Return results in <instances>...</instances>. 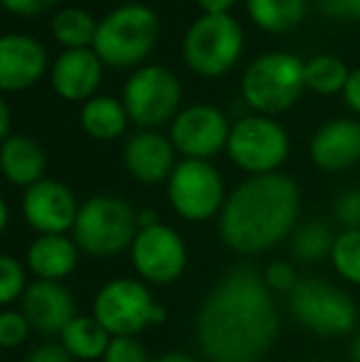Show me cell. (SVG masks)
Listing matches in <instances>:
<instances>
[{"label": "cell", "instance_id": "obj_1", "mask_svg": "<svg viewBox=\"0 0 360 362\" xmlns=\"http://www.w3.org/2000/svg\"><path fill=\"white\" fill-rule=\"evenodd\" d=\"M279 333V310L260 272L235 267L207 291L195 338L210 362H262Z\"/></svg>", "mask_w": 360, "mask_h": 362}, {"label": "cell", "instance_id": "obj_2", "mask_svg": "<svg viewBox=\"0 0 360 362\" xmlns=\"http://www.w3.org/2000/svg\"><path fill=\"white\" fill-rule=\"evenodd\" d=\"M301 212L298 185L284 173L250 175L227 195L220 237L232 252L262 254L291 237Z\"/></svg>", "mask_w": 360, "mask_h": 362}, {"label": "cell", "instance_id": "obj_3", "mask_svg": "<svg viewBox=\"0 0 360 362\" xmlns=\"http://www.w3.org/2000/svg\"><path fill=\"white\" fill-rule=\"evenodd\" d=\"M161 35L158 15L141 3H126L109 10L99 20L94 52L106 67L129 69L139 67L151 52Z\"/></svg>", "mask_w": 360, "mask_h": 362}, {"label": "cell", "instance_id": "obj_4", "mask_svg": "<svg viewBox=\"0 0 360 362\" xmlns=\"http://www.w3.org/2000/svg\"><path fill=\"white\" fill-rule=\"evenodd\" d=\"M139 234V212L119 195H94L82 202L72 239L79 252L91 257H116L134 244Z\"/></svg>", "mask_w": 360, "mask_h": 362}, {"label": "cell", "instance_id": "obj_5", "mask_svg": "<svg viewBox=\"0 0 360 362\" xmlns=\"http://www.w3.org/2000/svg\"><path fill=\"white\" fill-rule=\"evenodd\" d=\"M91 315L109 330L111 338H136L151 325L166 320V308L141 279H111L94 296Z\"/></svg>", "mask_w": 360, "mask_h": 362}, {"label": "cell", "instance_id": "obj_6", "mask_svg": "<svg viewBox=\"0 0 360 362\" xmlns=\"http://www.w3.org/2000/svg\"><path fill=\"white\" fill-rule=\"evenodd\" d=\"M303 89V59L291 52L260 54L242 74V96L262 116L289 111Z\"/></svg>", "mask_w": 360, "mask_h": 362}, {"label": "cell", "instance_id": "obj_7", "mask_svg": "<svg viewBox=\"0 0 360 362\" xmlns=\"http://www.w3.org/2000/svg\"><path fill=\"white\" fill-rule=\"evenodd\" d=\"M245 49L242 25L232 15H200L182 37V59L197 76L217 79L237 64Z\"/></svg>", "mask_w": 360, "mask_h": 362}, {"label": "cell", "instance_id": "obj_8", "mask_svg": "<svg viewBox=\"0 0 360 362\" xmlns=\"http://www.w3.org/2000/svg\"><path fill=\"white\" fill-rule=\"evenodd\" d=\"M289 310L298 325L323 338L348 335L358 323V308L351 293L316 276L301 279L289 293Z\"/></svg>", "mask_w": 360, "mask_h": 362}, {"label": "cell", "instance_id": "obj_9", "mask_svg": "<svg viewBox=\"0 0 360 362\" xmlns=\"http://www.w3.org/2000/svg\"><path fill=\"white\" fill-rule=\"evenodd\" d=\"M126 114L144 131L168 124L180 114L182 86L178 76L161 64H144L126 79L124 96Z\"/></svg>", "mask_w": 360, "mask_h": 362}, {"label": "cell", "instance_id": "obj_10", "mask_svg": "<svg viewBox=\"0 0 360 362\" xmlns=\"http://www.w3.org/2000/svg\"><path fill=\"white\" fill-rule=\"evenodd\" d=\"M225 151L240 170L250 175H269L279 173L286 160L289 136L272 116H242L237 124H232Z\"/></svg>", "mask_w": 360, "mask_h": 362}, {"label": "cell", "instance_id": "obj_11", "mask_svg": "<svg viewBox=\"0 0 360 362\" xmlns=\"http://www.w3.org/2000/svg\"><path fill=\"white\" fill-rule=\"evenodd\" d=\"M225 180L210 160L182 158L168 177V202L187 222H207L225 207Z\"/></svg>", "mask_w": 360, "mask_h": 362}, {"label": "cell", "instance_id": "obj_12", "mask_svg": "<svg viewBox=\"0 0 360 362\" xmlns=\"http://www.w3.org/2000/svg\"><path fill=\"white\" fill-rule=\"evenodd\" d=\"M131 264L141 281L153 286H170L187 267V247L182 237L168 224L139 229L131 244Z\"/></svg>", "mask_w": 360, "mask_h": 362}, {"label": "cell", "instance_id": "obj_13", "mask_svg": "<svg viewBox=\"0 0 360 362\" xmlns=\"http://www.w3.org/2000/svg\"><path fill=\"white\" fill-rule=\"evenodd\" d=\"M230 129L225 114L210 104H195L180 109L170 121V141L182 158L210 160L212 156L227 148Z\"/></svg>", "mask_w": 360, "mask_h": 362}, {"label": "cell", "instance_id": "obj_14", "mask_svg": "<svg viewBox=\"0 0 360 362\" xmlns=\"http://www.w3.org/2000/svg\"><path fill=\"white\" fill-rule=\"evenodd\" d=\"M79 202L74 192L59 180H40L23 195L25 222L37 234H67L74 229L79 215Z\"/></svg>", "mask_w": 360, "mask_h": 362}, {"label": "cell", "instance_id": "obj_15", "mask_svg": "<svg viewBox=\"0 0 360 362\" xmlns=\"http://www.w3.org/2000/svg\"><path fill=\"white\" fill-rule=\"evenodd\" d=\"M20 310L30 320L35 333L62 335L64 328L77 318L74 296L62 281H33L20 298Z\"/></svg>", "mask_w": 360, "mask_h": 362}, {"label": "cell", "instance_id": "obj_16", "mask_svg": "<svg viewBox=\"0 0 360 362\" xmlns=\"http://www.w3.org/2000/svg\"><path fill=\"white\" fill-rule=\"evenodd\" d=\"M175 146L158 131H139L124 146V165L134 180L144 185L168 182L175 170Z\"/></svg>", "mask_w": 360, "mask_h": 362}, {"label": "cell", "instance_id": "obj_17", "mask_svg": "<svg viewBox=\"0 0 360 362\" xmlns=\"http://www.w3.org/2000/svg\"><path fill=\"white\" fill-rule=\"evenodd\" d=\"M47 72V49L30 35L10 33L0 40V86L3 91L30 89Z\"/></svg>", "mask_w": 360, "mask_h": 362}, {"label": "cell", "instance_id": "obj_18", "mask_svg": "<svg viewBox=\"0 0 360 362\" xmlns=\"http://www.w3.org/2000/svg\"><path fill=\"white\" fill-rule=\"evenodd\" d=\"M104 76V62L94 49H64L50 69V84L64 101H84L96 96Z\"/></svg>", "mask_w": 360, "mask_h": 362}, {"label": "cell", "instance_id": "obj_19", "mask_svg": "<svg viewBox=\"0 0 360 362\" xmlns=\"http://www.w3.org/2000/svg\"><path fill=\"white\" fill-rule=\"evenodd\" d=\"M308 153L326 173L351 170L360 163V124L356 119H333L313 134Z\"/></svg>", "mask_w": 360, "mask_h": 362}, {"label": "cell", "instance_id": "obj_20", "mask_svg": "<svg viewBox=\"0 0 360 362\" xmlns=\"http://www.w3.org/2000/svg\"><path fill=\"white\" fill-rule=\"evenodd\" d=\"M25 262L42 281H62L77 269L79 247L67 234H37L30 242Z\"/></svg>", "mask_w": 360, "mask_h": 362}, {"label": "cell", "instance_id": "obj_21", "mask_svg": "<svg viewBox=\"0 0 360 362\" xmlns=\"http://www.w3.org/2000/svg\"><path fill=\"white\" fill-rule=\"evenodd\" d=\"M0 168H3L8 182L28 190L40 180H45L47 160H45V151L37 141L23 134H13L0 146Z\"/></svg>", "mask_w": 360, "mask_h": 362}, {"label": "cell", "instance_id": "obj_22", "mask_svg": "<svg viewBox=\"0 0 360 362\" xmlns=\"http://www.w3.org/2000/svg\"><path fill=\"white\" fill-rule=\"evenodd\" d=\"M82 129L87 131V136L96 141H116L129 126V114H126L124 101L114 99V96L96 94L94 99H89L82 106Z\"/></svg>", "mask_w": 360, "mask_h": 362}, {"label": "cell", "instance_id": "obj_23", "mask_svg": "<svg viewBox=\"0 0 360 362\" xmlns=\"http://www.w3.org/2000/svg\"><path fill=\"white\" fill-rule=\"evenodd\" d=\"M64 350L72 355L74 360H99L104 358L106 348L111 343V335L94 315H77L72 323L64 328V333L59 335Z\"/></svg>", "mask_w": 360, "mask_h": 362}, {"label": "cell", "instance_id": "obj_24", "mask_svg": "<svg viewBox=\"0 0 360 362\" xmlns=\"http://www.w3.org/2000/svg\"><path fill=\"white\" fill-rule=\"evenodd\" d=\"M250 20L265 33H289L306 18L308 0H245Z\"/></svg>", "mask_w": 360, "mask_h": 362}, {"label": "cell", "instance_id": "obj_25", "mask_svg": "<svg viewBox=\"0 0 360 362\" xmlns=\"http://www.w3.org/2000/svg\"><path fill=\"white\" fill-rule=\"evenodd\" d=\"M291 242H289V252L296 264H318L323 259H331L333 244H336V234L321 219H308V222L298 224L294 229Z\"/></svg>", "mask_w": 360, "mask_h": 362}, {"label": "cell", "instance_id": "obj_26", "mask_svg": "<svg viewBox=\"0 0 360 362\" xmlns=\"http://www.w3.org/2000/svg\"><path fill=\"white\" fill-rule=\"evenodd\" d=\"M50 30H52V37L64 49H91L99 23L84 8H62L52 15Z\"/></svg>", "mask_w": 360, "mask_h": 362}, {"label": "cell", "instance_id": "obj_27", "mask_svg": "<svg viewBox=\"0 0 360 362\" xmlns=\"http://www.w3.org/2000/svg\"><path fill=\"white\" fill-rule=\"evenodd\" d=\"M348 76H351V69H348L346 62L338 59L336 54H316V57L303 62L306 89L316 91V94H321V96L343 94Z\"/></svg>", "mask_w": 360, "mask_h": 362}, {"label": "cell", "instance_id": "obj_28", "mask_svg": "<svg viewBox=\"0 0 360 362\" xmlns=\"http://www.w3.org/2000/svg\"><path fill=\"white\" fill-rule=\"evenodd\" d=\"M331 264L343 281L360 286V229H343L336 234Z\"/></svg>", "mask_w": 360, "mask_h": 362}, {"label": "cell", "instance_id": "obj_29", "mask_svg": "<svg viewBox=\"0 0 360 362\" xmlns=\"http://www.w3.org/2000/svg\"><path fill=\"white\" fill-rule=\"evenodd\" d=\"M28 291V276H25V267L10 254L0 257V303L10 305L18 298H23Z\"/></svg>", "mask_w": 360, "mask_h": 362}, {"label": "cell", "instance_id": "obj_30", "mask_svg": "<svg viewBox=\"0 0 360 362\" xmlns=\"http://www.w3.org/2000/svg\"><path fill=\"white\" fill-rule=\"evenodd\" d=\"M33 333V325L30 320L25 318L23 310H13V308H5L0 313V345L5 350H15L25 343Z\"/></svg>", "mask_w": 360, "mask_h": 362}, {"label": "cell", "instance_id": "obj_31", "mask_svg": "<svg viewBox=\"0 0 360 362\" xmlns=\"http://www.w3.org/2000/svg\"><path fill=\"white\" fill-rule=\"evenodd\" d=\"M262 279H265L267 288L272 293H291L294 288L298 286V272L291 262H272L269 267L262 272Z\"/></svg>", "mask_w": 360, "mask_h": 362}, {"label": "cell", "instance_id": "obj_32", "mask_svg": "<svg viewBox=\"0 0 360 362\" xmlns=\"http://www.w3.org/2000/svg\"><path fill=\"white\" fill-rule=\"evenodd\" d=\"M104 362H151L146 348L136 338H111Z\"/></svg>", "mask_w": 360, "mask_h": 362}, {"label": "cell", "instance_id": "obj_33", "mask_svg": "<svg viewBox=\"0 0 360 362\" xmlns=\"http://www.w3.org/2000/svg\"><path fill=\"white\" fill-rule=\"evenodd\" d=\"M333 215L343 229H360V187L343 190L333 202Z\"/></svg>", "mask_w": 360, "mask_h": 362}, {"label": "cell", "instance_id": "obj_34", "mask_svg": "<svg viewBox=\"0 0 360 362\" xmlns=\"http://www.w3.org/2000/svg\"><path fill=\"white\" fill-rule=\"evenodd\" d=\"M316 8L328 20L338 23H360V0H316Z\"/></svg>", "mask_w": 360, "mask_h": 362}, {"label": "cell", "instance_id": "obj_35", "mask_svg": "<svg viewBox=\"0 0 360 362\" xmlns=\"http://www.w3.org/2000/svg\"><path fill=\"white\" fill-rule=\"evenodd\" d=\"M74 358L64 350L62 343H40L25 355L23 362H72Z\"/></svg>", "mask_w": 360, "mask_h": 362}, {"label": "cell", "instance_id": "obj_36", "mask_svg": "<svg viewBox=\"0 0 360 362\" xmlns=\"http://www.w3.org/2000/svg\"><path fill=\"white\" fill-rule=\"evenodd\" d=\"M59 0H3L5 10L20 18H33V15L47 13L50 8H54Z\"/></svg>", "mask_w": 360, "mask_h": 362}, {"label": "cell", "instance_id": "obj_37", "mask_svg": "<svg viewBox=\"0 0 360 362\" xmlns=\"http://www.w3.org/2000/svg\"><path fill=\"white\" fill-rule=\"evenodd\" d=\"M343 101L353 114L360 116V67L351 69V76L346 81V89H343Z\"/></svg>", "mask_w": 360, "mask_h": 362}, {"label": "cell", "instance_id": "obj_38", "mask_svg": "<svg viewBox=\"0 0 360 362\" xmlns=\"http://www.w3.org/2000/svg\"><path fill=\"white\" fill-rule=\"evenodd\" d=\"M195 3L202 10V15H230L237 0H195Z\"/></svg>", "mask_w": 360, "mask_h": 362}, {"label": "cell", "instance_id": "obj_39", "mask_svg": "<svg viewBox=\"0 0 360 362\" xmlns=\"http://www.w3.org/2000/svg\"><path fill=\"white\" fill-rule=\"evenodd\" d=\"M151 362H197L190 353H180V350H170V353H163L158 358H153Z\"/></svg>", "mask_w": 360, "mask_h": 362}, {"label": "cell", "instance_id": "obj_40", "mask_svg": "<svg viewBox=\"0 0 360 362\" xmlns=\"http://www.w3.org/2000/svg\"><path fill=\"white\" fill-rule=\"evenodd\" d=\"M10 106H8V101H3L0 104V139H10Z\"/></svg>", "mask_w": 360, "mask_h": 362}, {"label": "cell", "instance_id": "obj_41", "mask_svg": "<svg viewBox=\"0 0 360 362\" xmlns=\"http://www.w3.org/2000/svg\"><path fill=\"white\" fill-rule=\"evenodd\" d=\"M161 224V217L156 210H139V229H146V227H156Z\"/></svg>", "mask_w": 360, "mask_h": 362}, {"label": "cell", "instance_id": "obj_42", "mask_svg": "<svg viewBox=\"0 0 360 362\" xmlns=\"http://www.w3.org/2000/svg\"><path fill=\"white\" fill-rule=\"evenodd\" d=\"M10 224V210H8V202L0 200V232H5Z\"/></svg>", "mask_w": 360, "mask_h": 362}, {"label": "cell", "instance_id": "obj_43", "mask_svg": "<svg viewBox=\"0 0 360 362\" xmlns=\"http://www.w3.org/2000/svg\"><path fill=\"white\" fill-rule=\"evenodd\" d=\"M348 355H351L353 362H360V333L351 340V345H348Z\"/></svg>", "mask_w": 360, "mask_h": 362}]
</instances>
